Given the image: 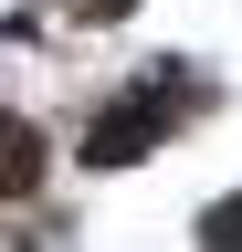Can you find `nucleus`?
I'll list each match as a JSON object with an SVG mask.
<instances>
[{
  "label": "nucleus",
  "instance_id": "nucleus-2",
  "mask_svg": "<svg viewBox=\"0 0 242 252\" xmlns=\"http://www.w3.org/2000/svg\"><path fill=\"white\" fill-rule=\"evenodd\" d=\"M21 189H42V137L0 116V200H21Z\"/></svg>",
  "mask_w": 242,
  "mask_h": 252
},
{
  "label": "nucleus",
  "instance_id": "nucleus-1",
  "mask_svg": "<svg viewBox=\"0 0 242 252\" xmlns=\"http://www.w3.org/2000/svg\"><path fill=\"white\" fill-rule=\"evenodd\" d=\"M147 137H169V105H158V84H147V94H127L116 116H95V137H84V168H127Z\"/></svg>",
  "mask_w": 242,
  "mask_h": 252
},
{
  "label": "nucleus",
  "instance_id": "nucleus-4",
  "mask_svg": "<svg viewBox=\"0 0 242 252\" xmlns=\"http://www.w3.org/2000/svg\"><path fill=\"white\" fill-rule=\"evenodd\" d=\"M74 11H84V21H116V11H127V0H74Z\"/></svg>",
  "mask_w": 242,
  "mask_h": 252
},
{
  "label": "nucleus",
  "instance_id": "nucleus-3",
  "mask_svg": "<svg viewBox=\"0 0 242 252\" xmlns=\"http://www.w3.org/2000/svg\"><path fill=\"white\" fill-rule=\"evenodd\" d=\"M200 242H210V252H242V200L210 210V220H200Z\"/></svg>",
  "mask_w": 242,
  "mask_h": 252
}]
</instances>
